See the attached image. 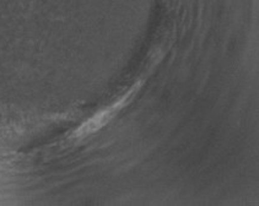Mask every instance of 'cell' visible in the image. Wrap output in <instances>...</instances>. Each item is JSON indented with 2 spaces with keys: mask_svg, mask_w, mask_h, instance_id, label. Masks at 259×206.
Listing matches in <instances>:
<instances>
[{
  "mask_svg": "<svg viewBox=\"0 0 259 206\" xmlns=\"http://www.w3.org/2000/svg\"><path fill=\"white\" fill-rule=\"evenodd\" d=\"M137 90H138V87H137V86H134L132 90H129L128 92H126L124 96L120 97L118 101L112 103L109 107L105 108L103 111L99 112L96 116H94L91 119H89L88 122H86L85 124L79 129V130H76V136L89 135V134L95 133L96 130H99V129L105 127V125L107 124L109 120L113 118V117L116 116L118 112H119L123 107H124V106L126 105V102H128L129 99L132 98V96H133V93Z\"/></svg>",
  "mask_w": 259,
  "mask_h": 206,
  "instance_id": "6da1fadb",
  "label": "cell"
}]
</instances>
